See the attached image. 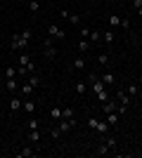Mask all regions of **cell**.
Instances as JSON below:
<instances>
[{
    "instance_id": "cell-1",
    "label": "cell",
    "mask_w": 142,
    "mask_h": 158,
    "mask_svg": "<svg viewBox=\"0 0 142 158\" xmlns=\"http://www.w3.org/2000/svg\"><path fill=\"white\" fill-rule=\"evenodd\" d=\"M28 40H31V31H28V28H24L21 33H14V35H12L10 47H12L14 52H24V50H26V45H28Z\"/></svg>"
},
{
    "instance_id": "cell-2",
    "label": "cell",
    "mask_w": 142,
    "mask_h": 158,
    "mask_svg": "<svg viewBox=\"0 0 142 158\" xmlns=\"http://www.w3.org/2000/svg\"><path fill=\"white\" fill-rule=\"evenodd\" d=\"M43 54H45L47 59H54V57H57V47L52 45V38H45V43H43Z\"/></svg>"
},
{
    "instance_id": "cell-3",
    "label": "cell",
    "mask_w": 142,
    "mask_h": 158,
    "mask_svg": "<svg viewBox=\"0 0 142 158\" xmlns=\"http://www.w3.org/2000/svg\"><path fill=\"white\" fill-rule=\"evenodd\" d=\"M71 127H76V118H59V125H57V130L64 135V132H69Z\"/></svg>"
},
{
    "instance_id": "cell-4",
    "label": "cell",
    "mask_w": 142,
    "mask_h": 158,
    "mask_svg": "<svg viewBox=\"0 0 142 158\" xmlns=\"http://www.w3.org/2000/svg\"><path fill=\"white\" fill-rule=\"evenodd\" d=\"M59 17H64L67 21H71L74 26H78V24H81V17H78V14H74V12H69V10H59Z\"/></svg>"
},
{
    "instance_id": "cell-5",
    "label": "cell",
    "mask_w": 142,
    "mask_h": 158,
    "mask_svg": "<svg viewBox=\"0 0 142 158\" xmlns=\"http://www.w3.org/2000/svg\"><path fill=\"white\" fill-rule=\"evenodd\" d=\"M47 33H50V38H64V35H67L64 28L57 26V24H50V26H47Z\"/></svg>"
},
{
    "instance_id": "cell-6",
    "label": "cell",
    "mask_w": 142,
    "mask_h": 158,
    "mask_svg": "<svg viewBox=\"0 0 142 158\" xmlns=\"http://www.w3.org/2000/svg\"><path fill=\"white\" fill-rule=\"evenodd\" d=\"M102 109H104V113H114L116 109H118V102H116V99H111V97H109L107 102H102Z\"/></svg>"
},
{
    "instance_id": "cell-7",
    "label": "cell",
    "mask_w": 142,
    "mask_h": 158,
    "mask_svg": "<svg viewBox=\"0 0 142 158\" xmlns=\"http://www.w3.org/2000/svg\"><path fill=\"white\" fill-rule=\"evenodd\" d=\"M31 156H36L33 146H21L19 151H17V158H31Z\"/></svg>"
},
{
    "instance_id": "cell-8",
    "label": "cell",
    "mask_w": 142,
    "mask_h": 158,
    "mask_svg": "<svg viewBox=\"0 0 142 158\" xmlns=\"http://www.w3.org/2000/svg\"><path fill=\"white\" fill-rule=\"evenodd\" d=\"M71 69L81 73L83 69H85V57H83V54H81V57H76V59H74V64H71Z\"/></svg>"
},
{
    "instance_id": "cell-9",
    "label": "cell",
    "mask_w": 142,
    "mask_h": 158,
    "mask_svg": "<svg viewBox=\"0 0 142 158\" xmlns=\"http://www.w3.org/2000/svg\"><path fill=\"white\" fill-rule=\"evenodd\" d=\"M100 78H102V83H104V85L109 87V85H114V80H116V76H114V73H109V71H107V73H102Z\"/></svg>"
},
{
    "instance_id": "cell-10",
    "label": "cell",
    "mask_w": 142,
    "mask_h": 158,
    "mask_svg": "<svg viewBox=\"0 0 142 158\" xmlns=\"http://www.w3.org/2000/svg\"><path fill=\"white\" fill-rule=\"evenodd\" d=\"M74 90H76V94H85L88 92V83H85V80H78L74 85Z\"/></svg>"
},
{
    "instance_id": "cell-11",
    "label": "cell",
    "mask_w": 142,
    "mask_h": 158,
    "mask_svg": "<svg viewBox=\"0 0 142 158\" xmlns=\"http://www.w3.org/2000/svg\"><path fill=\"white\" fill-rule=\"evenodd\" d=\"M102 40H104L107 45H111V43H114V40H116V33L111 31V28H109V31H104V33H102Z\"/></svg>"
},
{
    "instance_id": "cell-12",
    "label": "cell",
    "mask_w": 142,
    "mask_h": 158,
    "mask_svg": "<svg viewBox=\"0 0 142 158\" xmlns=\"http://www.w3.org/2000/svg\"><path fill=\"white\" fill-rule=\"evenodd\" d=\"M21 111L33 113V111H36V102H31V99H24V104H21Z\"/></svg>"
},
{
    "instance_id": "cell-13",
    "label": "cell",
    "mask_w": 142,
    "mask_h": 158,
    "mask_svg": "<svg viewBox=\"0 0 142 158\" xmlns=\"http://www.w3.org/2000/svg\"><path fill=\"white\" fill-rule=\"evenodd\" d=\"M128 97H130V94L123 92V90H118V92H116V102H118V104H123V106H128Z\"/></svg>"
},
{
    "instance_id": "cell-14",
    "label": "cell",
    "mask_w": 142,
    "mask_h": 158,
    "mask_svg": "<svg viewBox=\"0 0 142 158\" xmlns=\"http://www.w3.org/2000/svg\"><path fill=\"white\" fill-rule=\"evenodd\" d=\"M21 104H24V102H21L19 97H12V99H10V109H12L14 113H17V111H21Z\"/></svg>"
},
{
    "instance_id": "cell-15",
    "label": "cell",
    "mask_w": 142,
    "mask_h": 158,
    "mask_svg": "<svg viewBox=\"0 0 142 158\" xmlns=\"http://www.w3.org/2000/svg\"><path fill=\"white\" fill-rule=\"evenodd\" d=\"M121 19H123V17H118V14H109V26H111V28L121 26Z\"/></svg>"
},
{
    "instance_id": "cell-16",
    "label": "cell",
    "mask_w": 142,
    "mask_h": 158,
    "mask_svg": "<svg viewBox=\"0 0 142 158\" xmlns=\"http://www.w3.org/2000/svg\"><path fill=\"white\" fill-rule=\"evenodd\" d=\"M107 123H109V125H111V127H116V125H118V113H107Z\"/></svg>"
},
{
    "instance_id": "cell-17",
    "label": "cell",
    "mask_w": 142,
    "mask_h": 158,
    "mask_svg": "<svg viewBox=\"0 0 142 158\" xmlns=\"http://www.w3.org/2000/svg\"><path fill=\"white\" fill-rule=\"evenodd\" d=\"M109 127H111V125H109L107 120H100V123H97V127H95V130L100 132V135H107V130H109Z\"/></svg>"
},
{
    "instance_id": "cell-18",
    "label": "cell",
    "mask_w": 142,
    "mask_h": 158,
    "mask_svg": "<svg viewBox=\"0 0 142 158\" xmlns=\"http://www.w3.org/2000/svg\"><path fill=\"white\" fill-rule=\"evenodd\" d=\"M88 50H90V40H85V38H83L81 43H78V52H81V54H85Z\"/></svg>"
},
{
    "instance_id": "cell-19",
    "label": "cell",
    "mask_w": 142,
    "mask_h": 158,
    "mask_svg": "<svg viewBox=\"0 0 142 158\" xmlns=\"http://www.w3.org/2000/svg\"><path fill=\"white\" fill-rule=\"evenodd\" d=\"M95 153H97V156H107V153H111V149H109V146L102 142V144L97 146V151H95Z\"/></svg>"
},
{
    "instance_id": "cell-20",
    "label": "cell",
    "mask_w": 142,
    "mask_h": 158,
    "mask_svg": "<svg viewBox=\"0 0 142 158\" xmlns=\"http://www.w3.org/2000/svg\"><path fill=\"white\" fill-rule=\"evenodd\" d=\"M109 61H111L109 54H97V64H100V66H109Z\"/></svg>"
},
{
    "instance_id": "cell-21",
    "label": "cell",
    "mask_w": 142,
    "mask_h": 158,
    "mask_svg": "<svg viewBox=\"0 0 142 158\" xmlns=\"http://www.w3.org/2000/svg\"><path fill=\"white\" fill-rule=\"evenodd\" d=\"M104 144L111 149V151H116V146H118V142H116V137H104Z\"/></svg>"
},
{
    "instance_id": "cell-22",
    "label": "cell",
    "mask_w": 142,
    "mask_h": 158,
    "mask_svg": "<svg viewBox=\"0 0 142 158\" xmlns=\"http://www.w3.org/2000/svg\"><path fill=\"white\" fill-rule=\"evenodd\" d=\"M28 142H33V144H36V142H41V132L31 130V132H28Z\"/></svg>"
},
{
    "instance_id": "cell-23",
    "label": "cell",
    "mask_w": 142,
    "mask_h": 158,
    "mask_svg": "<svg viewBox=\"0 0 142 158\" xmlns=\"http://www.w3.org/2000/svg\"><path fill=\"white\" fill-rule=\"evenodd\" d=\"M21 94H24V97H28V94H33V85H31V83H26V85H21Z\"/></svg>"
},
{
    "instance_id": "cell-24",
    "label": "cell",
    "mask_w": 142,
    "mask_h": 158,
    "mask_svg": "<svg viewBox=\"0 0 142 158\" xmlns=\"http://www.w3.org/2000/svg\"><path fill=\"white\" fill-rule=\"evenodd\" d=\"M28 61H31V57H28V54H26V50H24V52L19 54V66H26Z\"/></svg>"
},
{
    "instance_id": "cell-25",
    "label": "cell",
    "mask_w": 142,
    "mask_h": 158,
    "mask_svg": "<svg viewBox=\"0 0 142 158\" xmlns=\"http://www.w3.org/2000/svg\"><path fill=\"white\" fill-rule=\"evenodd\" d=\"M7 90H10V92H17V78H7Z\"/></svg>"
},
{
    "instance_id": "cell-26",
    "label": "cell",
    "mask_w": 142,
    "mask_h": 158,
    "mask_svg": "<svg viewBox=\"0 0 142 158\" xmlns=\"http://www.w3.org/2000/svg\"><path fill=\"white\" fill-rule=\"evenodd\" d=\"M50 116H52L54 120H59V118H62V109H59V106H52V111H50Z\"/></svg>"
},
{
    "instance_id": "cell-27",
    "label": "cell",
    "mask_w": 142,
    "mask_h": 158,
    "mask_svg": "<svg viewBox=\"0 0 142 158\" xmlns=\"http://www.w3.org/2000/svg\"><path fill=\"white\" fill-rule=\"evenodd\" d=\"M102 40V33L100 31H90V43H100Z\"/></svg>"
},
{
    "instance_id": "cell-28",
    "label": "cell",
    "mask_w": 142,
    "mask_h": 158,
    "mask_svg": "<svg viewBox=\"0 0 142 158\" xmlns=\"http://www.w3.org/2000/svg\"><path fill=\"white\" fill-rule=\"evenodd\" d=\"M62 118H74V109H71V106L62 109Z\"/></svg>"
},
{
    "instance_id": "cell-29",
    "label": "cell",
    "mask_w": 142,
    "mask_h": 158,
    "mask_svg": "<svg viewBox=\"0 0 142 158\" xmlns=\"http://www.w3.org/2000/svg\"><path fill=\"white\" fill-rule=\"evenodd\" d=\"M133 10H135V14L142 17V0H133Z\"/></svg>"
},
{
    "instance_id": "cell-30",
    "label": "cell",
    "mask_w": 142,
    "mask_h": 158,
    "mask_svg": "<svg viewBox=\"0 0 142 158\" xmlns=\"http://www.w3.org/2000/svg\"><path fill=\"white\" fill-rule=\"evenodd\" d=\"M28 10H31V12H38V10H41V2H38V0H31V2H28Z\"/></svg>"
},
{
    "instance_id": "cell-31",
    "label": "cell",
    "mask_w": 142,
    "mask_h": 158,
    "mask_svg": "<svg viewBox=\"0 0 142 158\" xmlns=\"http://www.w3.org/2000/svg\"><path fill=\"white\" fill-rule=\"evenodd\" d=\"M5 78H17V71H14L12 66H7V69H5Z\"/></svg>"
},
{
    "instance_id": "cell-32",
    "label": "cell",
    "mask_w": 142,
    "mask_h": 158,
    "mask_svg": "<svg viewBox=\"0 0 142 158\" xmlns=\"http://www.w3.org/2000/svg\"><path fill=\"white\" fill-rule=\"evenodd\" d=\"M28 83H31L33 87H38V85H41V78H38V76L33 73V76H28Z\"/></svg>"
},
{
    "instance_id": "cell-33",
    "label": "cell",
    "mask_w": 142,
    "mask_h": 158,
    "mask_svg": "<svg viewBox=\"0 0 142 158\" xmlns=\"http://www.w3.org/2000/svg\"><path fill=\"white\" fill-rule=\"evenodd\" d=\"M38 127H41V123H38L36 118H31V120H28V130H38Z\"/></svg>"
},
{
    "instance_id": "cell-34",
    "label": "cell",
    "mask_w": 142,
    "mask_h": 158,
    "mask_svg": "<svg viewBox=\"0 0 142 158\" xmlns=\"http://www.w3.org/2000/svg\"><path fill=\"white\" fill-rule=\"evenodd\" d=\"M78 35H83V38H88V35H90V28H88V26H81V28H78Z\"/></svg>"
},
{
    "instance_id": "cell-35",
    "label": "cell",
    "mask_w": 142,
    "mask_h": 158,
    "mask_svg": "<svg viewBox=\"0 0 142 158\" xmlns=\"http://www.w3.org/2000/svg\"><path fill=\"white\" fill-rule=\"evenodd\" d=\"M109 97H111V94H109V92H107V90H102V92H100V94H97V99H100V102H107V99H109Z\"/></svg>"
},
{
    "instance_id": "cell-36",
    "label": "cell",
    "mask_w": 142,
    "mask_h": 158,
    "mask_svg": "<svg viewBox=\"0 0 142 158\" xmlns=\"http://www.w3.org/2000/svg\"><path fill=\"white\" fill-rule=\"evenodd\" d=\"M128 94H130V97L137 94V85H135V83H130V85H128Z\"/></svg>"
},
{
    "instance_id": "cell-37",
    "label": "cell",
    "mask_w": 142,
    "mask_h": 158,
    "mask_svg": "<svg viewBox=\"0 0 142 158\" xmlns=\"http://www.w3.org/2000/svg\"><path fill=\"white\" fill-rule=\"evenodd\" d=\"M97 123H100V118H90V120H88V127H90V130H95V127H97Z\"/></svg>"
},
{
    "instance_id": "cell-38",
    "label": "cell",
    "mask_w": 142,
    "mask_h": 158,
    "mask_svg": "<svg viewBox=\"0 0 142 158\" xmlns=\"http://www.w3.org/2000/svg\"><path fill=\"white\" fill-rule=\"evenodd\" d=\"M50 137H52V139H59V137H62V132H59V130H57V127H54V130H52V132H50Z\"/></svg>"
},
{
    "instance_id": "cell-39",
    "label": "cell",
    "mask_w": 142,
    "mask_h": 158,
    "mask_svg": "<svg viewBox=\"0 0 142 158\" xmlns=\"http://www.w3.org/2000/svg\"><path fill=\"white\" fill-rule=\"evenodd\" d=\"M121 26L123 28H130V19H121Z\"/></svg>"
}]
</instances>
